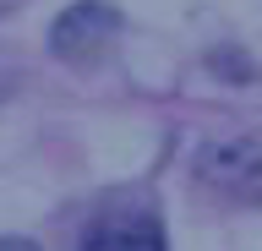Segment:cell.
Wrapping results in <instances>:
<instances>
[{
    "label": "cell",
    "instance_id": "6da1fadb",
    "mask_svg": "<svg viewBox=\"0 0 262 251\" xmlns=\"http://www.w3.org/2000/svg\"><path fill=\"white\" fill-rule=\"evenodd\" d=\"M196 175H202L213 191L262 208V148H257V142H246V136L208 142V148L196 153Z\"/></svg>",
    "mask_w": 262,
    "mask_h": 251
},
{
    "label": "cell",
    "instance_id": "7a4b0ae2",
    "mask_svg": "<svg viewBox=\"0 0 262 251\" xmlns=\"http://www.w3.org/2000/svg\"><path fill=\"white\" fill-rule=\"evenodd\" d=\"M115 33H120V11H115L110 0H77V6H66L60 17H55L49 50L60 55V60H71V66H82V60H93Z\"/></svg>",
    "mask_w": 262,
    "mask_h": 251
},
{
    "label": "cell",
    "instance_id": "3957f363",
    "mask_svg": "<svg viewBox=\"0 0 262 251\" xmlns=\"http://www.w3.org/2000/svg\"><path fill=\"white\" fill-rule=\"evenodd\" d=\"M82 251H164V230L147 213H126V218H104L88 230Z\"/></svg>",
    "mask_w": 262,
    "mask_h": 251
},
{
    "label": "cell",
    "instance_id": "277c9868",
    "mask_svg": "<svg viewBox=\"0 0 262 251\" xmlns=\"http://www.w3.org/2000/svg\"><path fill=\"white\" fill-rule=\"evenodd\" d=\"M0 251H38V246H33V240H22V235H6V240H0Z\"/></svg>",
    "mask_w": 262,
    "mask_h": 251
},
{
    "label": "cell",
    "instance_id": "5b68a950",
    "mask_svg": "<svg viewBox=\"0 0 262 251\" xmlns=\"http://www.w3.org/2000/svg\"><path fill=\"white\" fill-rule=\"evenodd\" d=\"M0 99H6V82H0Z\"/></svg>",
    "mask_w": 262,
    "mask_h": 251
}]
</instances>
